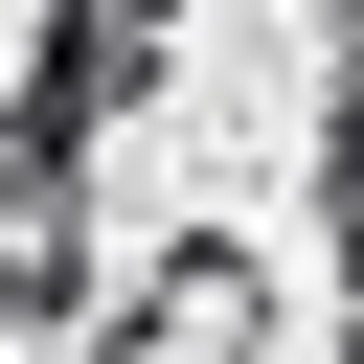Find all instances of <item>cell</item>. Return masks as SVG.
I'll use <instances>...</instances> for the list:
<instances>
[{"label": "cell", "instance_id": "cell-1", "mask_svg": "<svg viewBox=\"0 0 364 364\" xmlns=\"http://www.w3.org/2000/svg\"><path fill=\"white\" fill-rule=\"evenodd\" d=\"M91 364H273V273L228 228H182L136 296H91Z\"/></svg>", "mask_w": 364, "mask_h": 364}, {"label": "cell", "instance_id": "cell-2", "mask_svg": "<svg viewBox=\"0 0 364 364\" xmlns=\"http://www.w3.org/2000/svg\"><path fill=\"white\" fill-rule=\"evenodd\" d=\"M68 318H91V182L0 159V341H68Z\"/></svg>", "mask_w": 364, "mask_h": 364}, {"label": "cell", "instance_id": "cell-3", "mask_svg": "<svg viewBox=\"0 0 364 364\" xmlns=\"http://www.w3.org/2000/svg\"><path fill=\"white\" fill-rule=\"evenodd\" d=\"M341 68H364V0H341Z\"/></svg>", "mask_w": 364, "mask_h": 364}]
</instances>
